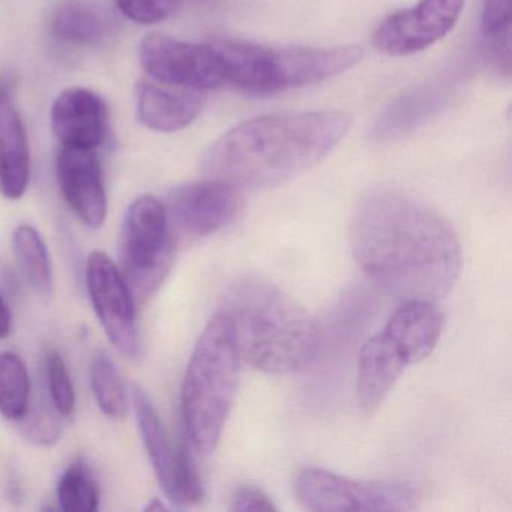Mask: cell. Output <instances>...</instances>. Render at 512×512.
Masks as SVG:
<instances>
[{
	"label": "cell",
	"mask_w": 512,
	"mask_h": 512,
	"mask_svg": "<svg viewBox=\"0 0 512 512\" xmlns=\"http://www.w3.org/2000/svg\"><path fill=\"white\" fill-rule=\"evenodd\" d=\"M241 356L226 317L218 311L203 329L182 383V416L197 454H214L238 389Z\"/></svg>",
	"instance_id": "cell-4"
},
{
	"label": "cell",
	"mask_w": 512,
	"mask_h": 512,
	"mask_svg": "<svg viewBox=\"0 0 512 512\" xmlns=\"http://www.w3.org/2000/svg\"><path fill=\"white\" fill-rule=\"evenodd\" d=\"M466 0H419L406 10L386 17L373 35L383 55L404 58L430 49L457 25Z\"/></svg>",
	"instance_id": "cell-11"
},
{
	"label": "cell",
	"mask_w": 512,
	"mask_h": 512,
	"mask_svg": "<svg viewBox=\"0 0 512 512\" xmlns=\"http://www.w3.org/2000/svg\"><path fill=\"white\" fill-rule=\"evenodd\" d=\"M23 433L35 445L50 446L61 437V424L58 416L49 409L47 403L29 404L28 412L20 419Z\"/></svg>",
	"instance_id": "cell-27"
},
{
	"label": "cell",
	"mask_w": 512,
	"mask_h": 512,
	"mask_svg": "<svg viewBox=\"0 0 512 512\" xmlns=\"http://www.w3.org/2000/svg\"><path fill=\"white\" fill-rule=\"evenodd\" d=\"M86 287L95 314L113 346L127 358H139L142 355V337L134 295L121 269L104 251L89 254Z\"/></svg>",
	"instance_id": "cell-10"
},
{
	"label": "cell",
	"mask_w": 512,
	"mask_h": 512,
	"mask_svg": "<svg viewBox=\"0 0 512 512\" xmlns=\"http://www.w3.org/2000/svg\"><path fill=\"white\" fill-rule=\"evenodd\" d=\"M407 365L406 359L385 332H379L365 341L359 352L356 379L359 404L365 412H374L382 406Z\"/></svg>",
	"instance_id": "cell-15"
},
{
	"label": "cell",
	"mask_w": 512,
	"mask_h": 512,
	"mask_svg": "<svg viewBox=\"0 0 512 512\" xmlns=\"http://www.w3.org/2000/svg\"><path fill=\"white\" fill-rule=\"evenodd\" d=\"M244 191L218 179L181 185L167 197V218L176 245L190 244L229 226L244 208Z\"/></svg>",
	"instance_id": "cell-9"
},
{
	"label": "cell",
	"mask_w": 512,
	"mask_h": 512,
	"mask_svg": "<svg viewBox=\"0 0 512 512\" xmlns=\"http://www.w3.org/2000/svg\"><path fill=\"white\" fill-rule=\"evenodd\" d=\"M350 128L352 116L338 110L259 116L215 140L202 172L242 191L280 187L322 163Z\"/></svg>",
	"instance_id": "cell-2"
},
{
	"label": "cell",
	"mask_w": 512,
	"mask_h": 512,
	"mask_svg": "<svg viewBox=\"0 0 512 512\" xmlns=\"http://www.w3.org/2000/svg\"><path fill=\"white\" fill-rule=\"evenodd\" d=\"M28 368L17 353H0V415L20 421L31 404Z\"/></svg>",
	"instance_id": "cell-23"
},
{
	"label": "cell",
	"mask_w": 512,
	"mask_h": 512,
	"mask_svg": "<svg viewBox=\"0 0 512 512\" xmlns=\"http://www.w3.org/2000/svg\"><path fill=\"white\" fill-rule=\"evenodd\" d=\"M446 100L448 95L439 86H421L406 92L380 113L371 130V139L377 143L403 139L436 115Z\"/></svg>",
	"instance_id": "cell-18"
},
{
	"label": "cell",
	"mask_w": 512,
	"mask_h": 512,
	"mask_svg": "<svg viewBox=\"0 0 512 512\" xmlns=\"http://www.w3.org/2000/svg\"><path fill=\"white\" fill-rule=\"evenodd\" d=\"M220 313L229 322L239 356L268 374H293L316 359L320 328L310 311L263 278L230 284Z\"/></svg>",
	"instance_id": "cell-3"
},
{
	"label": "cell",
	"mask_w": 512,
	"mask_h": 512,
	"mask_svg": "<svg viewBox=\"0 0 512 512\" xmlns=\"http://www.w3.org/2000/svg\"><path fill=\"white\" fill-rule=\"evenodd\" d=\"M56 175L62 196L77 217L92 229L103 227L107 217V193L95 149L62 146L56 158Z\"/></svg>",
	"instance_id": "cell-12"
},
{
	"label": "cell",
	"mask_w": 512,
	"mask_h": 512,
	"mask_svg": "<svg viewBox=\"0 0 512 512\" xmlns=\"http://www.w3.org/2000/svg\"><path fill=\"white\" fill-rule=\"evenodd\" d=\"M133 400L137 424H139L146 452H148L149 460H151L164 494L169 496L176 472H178L182 446L173 448L172 442L167 436L166 428L161 422L160 415L155 410L154 403H152L146 391L136 386L133 392Z\"/></svg>",
	"instance_id": "cell-19"
},
{
	"label": "cell",
	"mask_w": 512,
	"mask_h": 512,
	"mask_svg": "<svg viewBox=\"0 0 512 512\" xmlns=\"http://www.w3.org/2000/svg\"><path fill=\"white\" fill-rule=\"evenodd\" d=\"M56 494L59 506L67 512H94L100 508V487L85 461H76L65 469Z\"/></svg>",
	"instance_id": "cell-25"
},
{
	"label": "cell",
	"mask_w": 512,
	"mask_h": 512,
	"mask_svg": "<svg viewBox=\"0 0 512 512\" xmlns=\"http://www.w3.org/2000/svg\"><path fill=\"white\" fill-rule=\"evenodd\" d=\"M13 86L10 77L0 76V194L19 200L31 179V152Z\"/></svg>",
	"instance_id": "cell-14"
},
{
	"label": "cell",
	"mask_w": 512,
	"mask_h": 512,
	"mask_svg": "<svg viewBox=\"0 0 512 512\" xmlns=\"http://www.w3.org/2000/svg\"><path fill=\"white\" fill-rule=\"evenodd\" d=\"M91 386L101 412L110 419H124L130 407L127 388L118 365L107 353L95 356L91 365Z\"/></svg>",
	"instance_id": "cell-24"
},
{
	"label": "cell",
	"mask_w": 512,
	"mask_h": 512,
	"mask_svg": "<svg viewBox=\"0 0 512 512\" xmlns=\"http://www.w3.org/2000/svg\"><path fill=\"white\" fill-rule=\"evenodd\" d=\"M296 500L308 511L406 512L421 493L409 482L355 481L319 467H305L293 481Z\"/></svg>",
	"instance_id": "cell-7"
},
{
	"label": "cell",
	"mask_w": 512,
	"mask_h": 512,
	"mask_svg": "<svg viewBox=\"0 0 512 512\" xmlns=\"http://www.w3.org/2000/svg\"><path fill=\"white\" fill-rule=\"evenodd\" d=\"M13 328V317H11L10 307L5 299L0 295V338H7Z\"/></svg>",
	"instance_id": "cell-30"
},
{
	"label": "cell",
	"mask_w": 512,
	"mask_h": 512,
	"mask_svg": "<svg viewBox=\"0 0 512 512\" xmlns=\"http://www.w3.org/2000/svg\"><path fill=\"white\" fill-rule=\"evenodd\" d=\"M46 373L53 407L59 415L70 416L76 407V392L67 364L58 352H50L47 356Z\"/></svg>",
	"instance_id": "cell-26"
},
{
	"label": "cell",
	"mask_w": 512,
	"mask_h": 512,
	"mask_svg": "<svg viewBox=\"0 0 512 512\" xmlns=\"http://www.w3.org/2000/svg\"><path fill=\"white\" fill-rule=\"evenodd\" d=\"M511 25V0H484L481 34L491 61L506 76L511 73Z\"/></svg>",
	"instance_id": "cell-22"
},
{
	"label": "cell",
	"mask_w": 512,
	"mask_h": 512,
	"mask_svg": "<svg viewBox=\"0 0 512 512\" xmlns=\"http://www.w3.org/2000/svg\"><path fill=\"white\" fill-rule=\"evenodd\" d=\"M226 64V88L271 97L307 88L352 70L364 59L356 44L337 47H265L217 40Z\"/></svg>",
	"instance_id": "cell-5"
},
{
	"label": "cell",
	"mask_w": 512,
	"mask_h": 512,
	"mask_svg": "<svg viewBox=\"0 0 512 512\" xmlns=\"http://www.w3.org/2000/svg\"><path fill=\"white\" fill-rule=\"evenodd\" d=\"M52 130L64 148H100L107 137V107L95 92L71 88L62 92L52 112Z\"/></svg>",
	"instance_id": "cell-13"
},
{
	"label": "cell",
	"mask_w": 512,
	"mask_h": 512,
	"mask_svg": "<svg viewBox=\"0 0 512 512\" xmlns=\"http://www.w3.org/2000/svg\"><path fill=\"white\" fill-rule=\"evenodd\" d=\"M143 70L163 85L199 92L226 88V64L217 41L187 43L152 34L140 44Z\"/></svg>",
	"instance_id": "cell-8"
},
{
	"label": "cell",
	"mask_w": 512,
	"mask_h": 512,
	"mask_svg": "<svg viewBox=\"0 0 512 512\" xmlns=\"http://www.w3.org/2000/svg\"><path fill=\"white\" fill-rule=\"evenodd\" d=\"M136 92L139 121L157 133L185 130L202 113V100L191 91H169L152 83H140Z\"/></svg>",
	"instance_id": "cell-17"
},
{
	"label": "cell",
	"mask_w": 512,
	"mask_h": 512,
	"mask_svg": "<svg viewBox=\"0 0 512 512\" xmlns=\"http://www.w3.org/2000/svg\"><path fill=\"white\" fill-rule=\"evenodd\" d=\"M176 247L164 203L151 194L137 197L125 215L121 253L134 298L154 295L172 269Z\"/></svg>",
	"instance_id": "cell-6"
},
{
	"label": "cell",
	"mask_w": 512,
	"mask_h": 512,
	"mask_svg": "<svg viewBox=\"0 0 512 512\" xmlns=\"http://www.w3.org/2000/svg\"><path fill=\"white\" fill-rule=\"evenodd\" d=\"M350 245L361 271L403 302L439 301L460 275L461 247L451 224L400 191H374L359 203Z\"/></svg>",
	"instance_id": "cell-1"
},
{
	"label": "cell",
	"mask_w": 512,
	"mask_h": 512,
	"mask_svg": "<svg viewBox=\"0 0 512 512\" xmlns=\"http://www.w3.org/2000/svg\"><path fill=\"white\" fill-rule=\"evenodd\" d=\"M106 31V16L86 0H65L53 17V34L62 43L89 46L101 40Z\"/></svg>",
	"instance_id": "cell-20"
},
{
	"label": "cell",
	"mask_w": 512,
	"mask_h": 512,
	"mask_svg": "<svg viewBox=\"0 0 512 512\" xmlns=\"http://www.w3.org/2000/svg\"><path fill=\"white\" fill-rule=\"evenodd\" d=\"M230 509L241 512H272L277 511V506L262 488L253 484H245L239 485L233 491L232 497H230Z\"/></svg>",
	"instance_id": "cell-29"
},
{
	"label": "cell",
	"mask_w": 512,
	"mask_h": 512,
	"mask_svg": "<svg viewBox=\"0 0 512 512\" xmlns=\"http://www.w3.org/2000/svg\"><path fill=\"white\" fill-rule=\"evenodd\" d=\"M442 326V314L433 302L404 301L392 314L383 332L410 365L424 361L434 352L442 335Z\"/></svg>",
	"instance_id": "cell-16"
},
{
	"label": "cell",
	"mask_w": 512,
	"mask_h": 512,
	"mask_svg": "<svg viewBox=\"0 0 512 512\" xmlns=\"http://www.w3.org/2000/svg\"><path fill=\"white\" fill-rule=\"evenodd\" d=\"M179 0H116L119 11L137 25H155L178 10Z\"/></svg>",
	"instance_id": "cell-28"
},
{
	"label": "cell",
	"mask_w": 512,
	"mask_h": 512,
	"mask_svg": "<svg viewBox=\"0 0 512 512\" xmlns=\"http://www.w3.org/2000/svg\"><path fill=\"white\" fill-rule=\"evenodd\" d=\"M13 250L29 286L40 295H49L53 286L52 260L38 230L29 224L17 227L13 235Z\"/></svg>",
	"instance_id": "cell-21"
}]
</instances>
